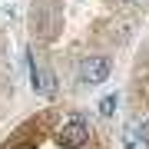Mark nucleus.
I'll list each match as a JSON object with an SVG mask.
<instances>
[{
  "label": "nucleus",
  "instance_id": "1",
  "mask_svg": "<svg viewBox=\"0 0 149 149\" xmlns=\"http://www.w3.org/2000/svg\"><path fill=\"white\" fill-rule=\"evenodd\" d=\"M33 30H37L43 40L56 37V30H60V7H56V0H40V3L33 7Z\"/></svg>",
  "mask_w": 149,
  "mask_h": 149
},
{
  "label": "nucleus",
  "instance_id": "2",
  "mask_svg": "<svg viewBox=\"0 0 149 149\" xmlns=\"http://www.w3.org/2000/svg\"><path fill=\"white\" fill-rule=\"evenodd\" d=\"M60 143L66 149H86L90 143V126H86L83 119H70L63 129H60Z\"/></svg>",
  "mask_w": 149,
  "mask_h": 149
},
{
  "label": "nucleus",
  "instance_id": "3",
  "mask_svg": "<svg viewBox=\"0 0 149 149\" xmlns=\"http://www.w3.org/2000/svg\"><path fill=\"white\" fill-rule=\"evenodd\" d=\"M109 76V60L106 56H86L83 63H80V80L83 83H90V86H96V83H103Z\"/></svg>",
  "mask_w": 149,
  "mask_h": 149
},
{
  "label": "nucleus",
  "instance_id": "4",
  "mask_svg": "<svg viewBox=\"0 0 149 149\" xmlns=\"http://www.w3.org/2000/svg\"><path fill=\"white\" fill-rule=\"evenodd\" d=\"M30 83H33V90H40L43 96H50V93H53V86H56L53 76H50L47 70L37 63V60H30Z\"/></svg>",
  "mask_w": 149,
  "mask_h": 149
},
{
  "label": "nucleus",
  "instance_id": "5",
  "mask_svg": "<svg viewBox=\"0 0 149 149\" xmlns=\"http://www.w3.org/2000/svg\"><path fill=\"white\" fill-rule=\"evenodd\" d=\"M113 3H116L119 10H129V13H133V10H143L146 0H113Z\"/></svg>",
  "mask_w": 149,
  "mask_h": 149
},
{
  "label": "nucleus",
  "instance_id": "6",
  "mask_svg": "<svg viewBox=\"0 0 149 149\" xmlns=\"http://www.w3.org/2000/svg\"><path fill=\"white\" fill-rule=\"evenodd\" d=\"M113 109H116V96H106V100L100 103V113L103 116H113Z\"/></svg>",
  "mask_w": 149,
  "mask_h": 149
},
{
  "label": "nucleus",
  "instance_id": "7",
  "mask_svg": "<svg viewBox=\"0 0 149 149\" xmlns=\"http://www.w3.org/2000/svg\"><path fill=\"white\" fill-rule=\"evenodd\" d=\"M139 139H143V146L149 149V116H146L143 123H139Z\"/></svg>",
  "mask_w": 149,
  "mask_h": 149
}]
</instances>
